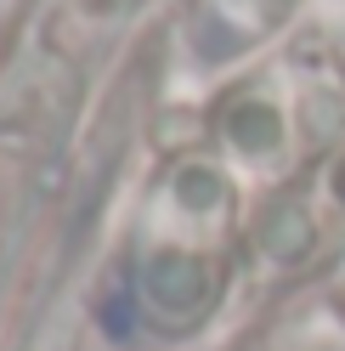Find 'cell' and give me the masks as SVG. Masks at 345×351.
Masks as SVG:
<instances>
[{"label":"cell","instance_id":"obj_1","mask_svg":"<svg viewBox=\"0 0 345 351\" xmlns=\"http://www.w3.org/2000/svg\"><path fill=\"white\" fill-rule=\"evenodd\" d=\"M232 170L209 153H181L153 176L119 267V295L142 328L192 335L209 323L232 272Z\"/></svg>","mask_w":345,"mask_h":351},{"label":"cell","instance_id":"obj_2","mask_svg":"<svg viewBox=\"0 0 345 351\" xmlns=\"http://www.w3.org/2000/svg\"><path fill=\"white\" fill-rule=\"evenodd\" d=\"M68 114H74V74L57 62L23 69L0 97V283L23 250V232L34 221Z\"/></svg>","mask_w":345,"mask_h":351},{"label":"cell","instance_id":"obj_3","mask_svg":"<svg viewBox=\"0 0 345 351\" xmlns=\"http://www.w3.org/2000/svg\"><path fill=\"white\" fill-rule=\"evenodd\" d=\"M329 244H345V136L322 147L266 204L261 227H255V250L277 272L306 267Z\"/></svg>","mask_w":345,"mask_h":351},{"label":"cell","instance_id":"obj_4","mask_svg":"<svg viewBox=\"0 0 345 351\" xmlns=\"http://www.w3.org/2000/svg\"><path fill=\"white\" fill-rule=\"evenodd\" d=\"M300 97L289 74H249L244 85H232V91L221 97V108H215V142H221V159L232 165H255L266 170L277 165L283 153L294 147L300 136Z\"/></svg>","mask_w":345,"mask_h":351},{"label":"cell","instance_id":"obj_5","mask_svg":"<svg viewBox=\"0 0 345 351\" xmlns=\"http://www.w3.org/2000/svg\"><path fill=\"white\" fill-rule=\"evenodd\" d=\"M266 351H345V317H334V312H311V317L289 323Z\"/></svg>","mask_w":345,"mask_h":351}]
</instances>
